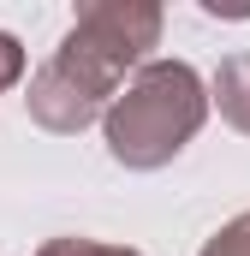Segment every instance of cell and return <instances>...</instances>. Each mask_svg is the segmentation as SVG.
I'll return each mask as SVG.
<instances>
[{"instance_id":"cell-3","label":"cell","mask_w":250,"mask_h":256,"mask_svg":"<svg viewBox=\"0 0 250 256\" xmlns=\"http://www.w3.org/2000/svg\"><path fill=\"white\" fill-rule=\"evenodd\" d=\"M214 108L226 126H238L250 137V54H226L214 72Z\"/></svg>"},{"instance_id":"cell-6","label":"cell","mask_w":250,"mask_h":256,"mask_svg":"<svg viewBox=\"0 0 250 256\" xmlns=\"http://www.w3.org/2000/svg\"><path fill=\"white\" fill-rule=\"evenodd\" d=\"M24 78V48H18V36H6L0 30V90L6 84H18Z\"/></svg>"},{"instance_id":"cell-2","label":"cell","mask_w":250,"mask_h":256,"mask_svg":"<svg viewBox=\"0 0 250 256\" xmlns=\"http://www.w3.org/2000/svg\"><path fill=\"white\" fill-rule=\"evenodd\" d=\"M161 42V6L149 0H96V6H78L66 42L54 48V72L66 84H78L96 108H114L108 96H120L125 72L137 66L143 72V54Z\"/></svg>"},{"instance_id":"cell-5","label":"cell","mask_w":250,"mask_h":256,"mask_svg":"<svg viewBox=\"0 0 250 256\" xmlns=\"http://www.w3.org/2000/svg\"><path fill=\"white\" fill-rule=\"evenodd\" d=\"M36 256H137L125 244H96V238H48Z\"/></svg>"},{"instance_id":"cell-1","label":"cell","mask_w":250,"mask_h":256,"mask_svg":"<svg viewBox=\"0 0 250 256\" xmlns=\"http://www.w3.org/2000/svg\"><path fill=\"white\" fill-rule=\"evenodd\" d=\"M208 102L214 96L202 90V78L185 60H149L143 72H131V84L114 96V108L102 114L108 155L120 167H137V173L167 167L190 137L202 131Z\"/></svg>"},{"instance_id":"cell-4","label":"cell","mask_w":250,"mask_h":256,"mask_svg":"<svg viewBox=\"0 0 250 256\" xmlns=\"http://www.w3.org/2000/svg\"><path fill=\"white\" fill-rule=\"evenodd\" d=\"M202 256H250V208H244V214H232V220L202 244Z\"/></svg>"}]
</instances>
